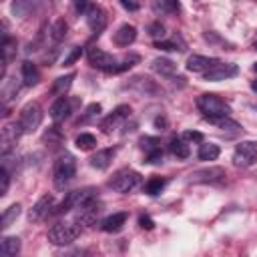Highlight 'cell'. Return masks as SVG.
Here are the masks:
<instances>
[{
	"mask_svg": "<svg viewBox=\"0 0 257 257\" xmlns=\"http://www.w3.org/2000/svg\"><path fill=\"white\" fill-rule=\"evenodd\" d=\"M76 175V161L72 155L64 153L56 159L54 163V169H52V183L58 191H62L64 187H68V183L74 179Z\"/></svg>",
	"mask_w": 257,
	"mask_h": 257,
	"instance_id": "1",
	"label": "cell"
},
{
	"mask_svg": "<svg viewBox=\"0 0 257 257\" xmlns=\"http://www.w3.org/2000/svg\"><path fill=\"white\" fill-rule=\"evenodd\" d=\"M197 108L203 112L205 118H215V116H229L231 114V106L217 94L213 92H205L197 98Z\"/></svg>",
	"mask_w": 257,
	"mask_h": 257,
	"instance_id": "2",
	"label": "cell"
},
{
	"mask_svg": "<svg viewBox=\"0 0 257 257\" xmlns=\"http://www.w3.org/2000/svg\"><path fill=\"white\" fill-rule=\"evenodd\" d=\"M80 235V227L74 223H56L48 229V241L52 245H70Z\"/></svg>",
	"mask_w": 257,
	"mask_h": 257,
	"instance_id": "3",
	"label": "cell"
},
{
	"mask_svg": "<svg viewBox=\"0 0 257 257\" xmlns=\"http://www.w3.org/2000/svg\"><path fill=\"white\" fill-rule=\"evenodd\" d=\"M94 193H96L94 189H78V191L66 193V197L62 199V203H60L58 207H54L52 215H62V213H66V211H72V209L84 205L86 201L94 199Z\"/></svg>",
	"mask_w": 257,
	"mask_h": 257,
	"instance_id": "4",
	"label": "cell"
},
{
	"mask_svg": "<svg viewBox=\"0 0 257 257\" xmlns=\"http://www.w3.org/2000/svg\"><path fill=\"white\" fill-rule=\"evenodd\" d=\"M139 183H141V175H139L137 171H133V169H120V171H116V173L112 175V179L108 181L110 189L116 191V193H128V191H133Z\"/></svg>",
	"mask_w": 257,
	"mask_h": 257,
	"instance_id": "5",
	"label": "cell"
},
{
	"mask_svg": "<svg viewBox=\"0 0 257 257\" xmlns=\"http://www.w3.org/2000/svg\"><path fill=\"white\" fill-rule=\"evenodd\" d=\"M20 126H22V133L28 135V133H34L40 122H42V108L38 102H28L22 110H20V118H18Z\"/></svg>",
	"mask_w": 257,
	"mask_h": 257,
	"instance_id": "6",
	"label": "cell"
},
{
	"mask_svg": "<svg viewBox=\"0 0 257 257\" xmlns=\"http://www.w3.org/2000/svg\"><path fill=\"white\" fill-rule=\"evenodd\" d=\"M257 161V143L253 141H241L233 151V163L235 167H251Z\"/></svg>",
	"mask_w": 257,
	"mask_h": 257,
	"instance_id": "7",
	"label": "cell"
},
{
	"mask_svg": "<svg viewBox=\"0 0 257 257\" xmlns=\"http://www.w3.org/2000/svg\"><path fill=\"white\" fill-rule=\"evenodd\" d=\"M239 66L233 62H217L213 68H209L207 72H203V80L207 82H219V80H227L237 76Z\"/></svg>",
	"mask_w": 257,
	"mask_h": 257,
	"instance_id": "8",
	"label": "cell"
},
{
	"mask_svg": "<svg viewBox=\"0 0 257 257\" xmlns=\"http://www.w3.org/2000/svg\"><path fill=\"white\" fill-rule=\"evenodd\" d=\"M84 18H86L88 28H90L94 34H100V32L106 28V22H108L104 8L98 6V4H90V6L86 8V12H84Z\"/></svg>",
	"mask_w": 257,
	"mask_h": 257,
	"instance_id": "9",
	"label": "cell"
},
{
	"mask_svg": "<svg viewBox=\"0 0 257 257\" xmlns=\"http://www.w3.org/2000/svg\"><path fill=\"white\" fill-rule=\"evenodd\" d=\"M100 211H102V205L96 199H90L84 205L76 207V221L80 225H94L98 215H100Z\"/></svg>",
	"mask_w": 257,
	"mask_h": 257,
	"instance_id": "10",
	"label": "cell"
},
{
	"mask_svg": "<svg viewBox=\"0 0 257 257\" xmlns=\"http://www.w3.org/2000/svg\"><path fill=\"white\" fill-rule=\"evenodd\" d=\"M131 106L128 104H118L102 122H100V128L104 131V133H112L114 128H118L120 124H124V120L131 116Z\"/></svg>",
	"mask_w": 257,
	"mask_h": 257,
	"instance_id": "11",
	"label": "cell"
},
{
	"mask_svg": "<svg viewBox=\"0 0 257 257\" xmlns=\"http://www.w3.org/2000/svg\"><path fill=\"white\" fill-rule=\"evenodd\" d=\"M86 58H88V64L90 66H94L98 70H104V72H108L112 68V64H116V58L112 54L100 50V48H88Z\"/></svg>",
	"mask_w": 257,
	"mask_h": 257,
	"instance_id": "12",
	"label": "cell"
},
{
	"mask_svg": "<svg viewBox=\"0 0 257 257\" xmlns=\"http://www.w3.org/2000/svg\"><path fill=\"white\" fill-rule=\"evenodd\" d=\"M223 179H225V169L221 167L199 169V171H193L189 177L191 183H221Z\"/></svg>",
	"mask_w": 257,
	"mask_h": 257,
	"instance_id": "13",
	"label": "cell"
},
{
	"mask_svg": "<svg viewBox=\"0 0 257 257\" xmlns=\"http://www.w3.org/2000/svg\"><path fill=\"white\" fill-rule=\"evenodd\" d=\"M52 211H54V199H52L50 195H44V197H40V199L32 205V209H30V213H28V219H30V221H42L44 217L52 215Z\"/></svg>",
	"mask_w": 257,
	"mask_h": 257,
	"instance_id": "14",
	"label": "cell"
},
{
	"mask_svg": "<svg viewBox=\"0 0 257 257\" xmlns=\"http://www.w3.org/2000/svg\"><path fill=\"white\" fill-rule=\"evenodd\" d=\"M219 60L213 56H203V54H191L187 58V70L189 72H207L209 68H213Z\"/></svg>",
	"mask_w": 257,
	"mask_h": 257,
	"instance_id": "15",
	"label": "cell"
},
{
	"mask_svg": "<svg viewBox=\"0 0 257 257\" xmlns=\"http://www.w3.org/2000/svg\"><path fill=\"white\" fill-rule=\"evenodd\" d=\"M50 118L54 120V122H62V120H66L68 116H70V112H72V104H70V100L62 94L60 98H56L54 102H52V106H50Z\"/></svg>",
	"mask_w": 257,
	"mask_h": 257,
	"instance_id": "16",
	"label": "cell"
},
{
	"mask_svg": "<svg viewBox=\"0 0 257 257\" xmlns=\"http://www.w3.org/2000/svg\"><path fill=\"white\" fill-rule=\"evenodd\" d=\"M40 4H42V0H12L10 2V12H12L14 18H26Z\"/></svg>",
	"mask_w": 257,
	"mask_h": 257,
	"instance_id": "17",
	"label": "cell"
},
{
	"mask_svg": "<svg viewBox=\"0 0 257 257\" xmlns=\"http://www.w3.org/2000/svg\"><path fill=\"white\" fill-rule=\"evenodd\" d=\"M20 135H24V133H22L20 122L6 124V126L2 128V139H0V143H2V153H4V155L10 151V147H12V145H16V141H18V137H20Z\"/></svg>",
	"mask_w": 257,
	"mask_h": 257,
	"instance_id": "18",
	"label": "cell"
},
{
	"mask_svg": "<svg viewBox=\"0 0 257 257\" xmlns=\"http://www.w3.org/2000/svg\"><path fill=\"white\" fill-rule=\"evenodd\" d=\"M126 219H128V213H124V211L112 213V215H108V217H104L100 221V229L106 231V233H116V231L122 229V225L126 223Z\"/></svg>",
	"mask_w": 257,
	"mask_h": 257,
	"instance_id": "19",
	"label": "cell"
},
{
	"mask_svg": "<svg viewBox=\"0 0 257 257\" xmlns=\"http://www.w3.org/2000/svg\"><path fill=\"white\" fill-rule=\"evenodd\" d=\"M137 40V28L133 26V24H122L116 32H114V36H112V42L116 44V46H128V44H133Z\"/></svg>",
	"mask_w": 257,
	"mask_h": 257,
	"instance_id": "20",
	"label": "cell"
},
{
	"mask_svg": "<svg viewBox=\"0 0 257 257\" xmlns=\"http://www.w3.org/2000/svg\"><path fill=\"white\" fill-rule=\"evenodd\" d=\"M20 74H22V82H24V86H34V84H38V80H40V72H38L36 64L30 62V60H24V62H22V66H20Z\"/></svg>",
	"mask_w": 257,
	"mask_h": 257,
	"instance_id": "21",
	"label": "cell"
},
{
	"mask_svg": "<svg viewBox=\"0 0 257 257\" xmlns=\"http://www.w3.org/2000/svg\"><path fill=\"white\" fill-rule=\"evenodd\" d=\"M112 157H114V149H100L90 157V167H94L98 171H104L110 165Z\"/></svg>",
	"mask_w": 257,
	"mask_h": 257,
	"instance_id": "22",
	"label": "cell"
},
{
	"mask_svg": "<svg viewBox=\"0 0 257 257\" xmlns=\"http://www.w3.org/2000/svg\"><path fill=\"white\" fill-rule=\"evenodd\" d=\"M151 68H153L155 72H159L161 76H171V74H175L177 64H175L171 58L161 56V58H155V60L151 62Z\"/></svg>",
	"mask_w": 257,
	"mask_h": 257,
	"instance_id": "23",
	"label": "cell"
},
{
	"mask_svg": "<svg viewBox=\"0 0 257 257\" xmlns=\"http://www.w3.org/2000/svg\"><path fill=\"white\" fill-rule=\"evenodd\" d=\"M209 122H213L217 128H221V131H231V133H237V131H241V124L237 122V120H233L231 116H215V118H207Z\"/></svg>",
	"mask_w": 257,
	"mask_h": 257,
	"instance_id": "24",
	"label": "cell"
},
{
	"mask_svg": "<svg viewBox=\"0 0 257 257\" xmlns=\"http://www.w3.org/2000/svg\"><path fill=\"white\" fill-rule=\"evenodd\" d=\"M18 251H20V239L18 237H4L0 241V255L10 257V255H16Z\"/></svg>",
	"mask_w": 257,
	"mask_h": 257,
	"instance_id": "25",
	"label": "cell"
},
{
	"mask_svg": "<svg viewBox=\"0 0 257 257\" xmlns=\"http://www.w3.org/2000/svg\"><path fill=\"white\" fill-rule=\"evenodd\" d=\"M155 48L169 50V52H183V50H185V44H183V40L175 34L171 40H157V42H155Z\"/></svg>",
	"mask_w": 257,
	"mask_h": 257,
	"instance_id": "26",
	"label": "cell"
},
{
	"mask_svg": "<svg viewBox=\"0 0 257 257\" xmlns=\"http://www.w3.org/2000/svg\"><path fill=\"white\" fill-rule=\"evenodd\" d=\"M169 151H171V155L177 157V159H187V157L191 155L189 145L185 143V139H173V141L169 143Z\"/></svg>",
	"mask_w": 257,
	"mask_h": 257,
	"instance_id": "27",
	"label": "cell"
},
{
	"mask_svg": "<svg viewBox=\"0 0 257 257\" xmlns=\"http://www.w3.org/2000/svg\"><path fill=\"white\" fill-rule=\"evenodd\" d=\"M20 209H22V207H20L18 203H12V205L2 213V217H0V227H2V229H8V227L18 219Z\"/></svg>",
	"mask_w": 257,
	"mask_h": 257,
	"instance_id": "28",
	"label": "cell"
},
{
	"mask_svg": "<svg viewBox=\"0 0 257 257\" xmlns=\"http://www.w3.org/2000/svg\"><path fill=\"white\" fill-rule=\"evenodd\" d=\"M219 147L215 145V143H201L199 145V159L201 161H215L217 157H219Z\"/></svg>",
	"mask_w": 257,
	"mask_h": 257,
	"instance_id": "29",
	"label": "cell"
},
{
	"mask_svg": "<svg viewBox=\"0 0 257 257\" xmlns=\"http://www.w3.org/2000/svg\"><path fill=\"white\" fill-rule=\"evenodd\" d=\"M165 185H167V179H163V177H151L145 183V193L151 195V197H155V195H159L165 189Z\"/></svg>",
	"mask_w": 257,
	"mask_h": 257,
	"instance_id": "30",
	"label": "cell"
},
{
	"mask_svg": "<svg viewBox=\"0 0 257 257\" xmlns=\"http://www.w3.org/2000/svg\"><path fill=\"white\" fill-rule=\"evenodd\" d=\"M153 10L161 14H171L179 10V0H153Z\"/></svg>",
	"mask_w": 257,
	"mask_h": 257,
	"instance_id": "31",
	"label": "cell"
},
{
	"mask_svg": "<svg viewBox=\"0 0 257 257\" xmlns=\"http://www.w3.org/2000/svg\"><path fill=\"white\" fill-rule=\"evenodd\" d=\"M74 145H76V149H80V151H90V149L96 147V137L90 135V133H80V135L74 139Z\"/></svg>",
	"mask_w": 257,
	"mask_h": 257,
	"instance_id": "32",
	"label": "cell"
},
{
	"mask_svg": "<svg viewBox=\"0 0 257 257\" xmlns=\"http://www.w3.org/2000/svg\"><path fill=\"white\" fill-rule=\"evenodd\" d=\"M14 54H16V40L10 38V36H4V40H2V60H4V66L12 60Z\"/></svg>",
	"mask_w": 257,
	"mask_h": 257,
	"instance_id": "33",
	"label": "cell"
},
{
	"mask_svg": "<svg viewBox=\"0 0 257 257\" xmlns=\"http://www.w3.org/2000/svg\"><path fill=\"white\" fill-rule=\"evenodd\" d=\"M66 32H68V24H66L62 18H58V20L50 26V38H52L54 42H60V40L66 36Z\"/></svg>",
	"mask_w": 257,
	"mask_h": 257,
	"instance_id": "34",
	"label": "cell"
},
{
	"mask_svg": "<svg viewBox=\"0 0 257 257\" xmlns=\"http://www.w3.org/2000/svg\"><path fill=\"white\" fill-rule=\"evenodd\" d=\"M72 80H74V74H72V72L66 74V76H58V78L54 80V84H52V92H56V94H64V92L70 88Z\"/></svg>",
	"mask_w": 257,
	"mask_h": 257,
	"instance_id": "35",
	"label": "cell"
},
{
	"mask_svg": "<svg viewBox=\"0 0 257 257\" xmlns=\"http://www.w3.org/2000/svg\"><path fill=\"white\" fill-rule=\"evenodd\" d=\"M100 110H102V106H100L98 102H92V104H88V106L84 108V114L78 118V124H80V122H82V124H86V122L94 120V118L100 114Z\"/></svg>",
	"mask_w": 257,
	"mask_h": 257,
	"instance_id": "36",
	"label": "cell"
},
{
	"mask_svg": "<svg viewBox=\"0 0 257 257\" xmlns=\"http://www.w3.org/2000/svg\"><path fill=\"white\" fill-rule=\"evenodd\" d=\"M139 145H141V149H143L147 155L161 149V141H159L157 137H141V139H139Z\"/></svg>",
	"mask_w": 257,
	"mask_h": 257,
	"instance_id": "37",
	"label": "cell"
},
{
	"mask_svg": "<svg viewBox=\"0 0 257 257\" xmlns=\"http://www.w3.org/2000/svg\"><path fill=\"white\" fill-rule=\"evenodd\" d=\"M18 92V82L16 80H6V84L2 86V100L8 102L12 96H16Z\"/></svg>",
	"mask_w": 257,
	"mask_h": 257,
	"instance_id": "38",
	"label": "cell"
},
{
	"mask_svg": "<svg viewBox=\"0 0 257 257\" xmlns=\"http://www.w3.org/2000/svg\"><path fill=\"white\" fill-rule=\"evenodd\" d=\"M149 34H151L153 38L161 40V38H165V26H163L161 22H153V24L149 26Z\"/></svg>",
	"mask_w": 257,
	"mask_h": 257,
	"instance_id": "39",
	"label": "cell"
},
{
	"mask_svg": "<svg viewBox=\"0 0 257 257\" xmlns=\"http://www.w3.org/2000/svg\"><path fill=\"white\" fill-rule=\"evenodd\" d=\"M80 56H82V48H80V46H74V48L70 50V54L64 58V62H62V64H64V66H70V64H74Z\"/></svg>",
	"mask_w": 257,
	"mask_h": 257,
	"instance_id": "40",
	"label": "cell"
},
{
	"mask_svg": "<svg viewBox=\"0 0 257 257\" xmlns=\"http://www.w3.org/2000/svg\"><path fill=\"white\" fill-rule=\"evenodd\" d=\"M0 179H2L0 195H6L8 193V185H10V173H8V167H4V165H2V171H0Z\"/></svg>",
	"mask_w": 257,
	"mask_h": 257,
	"instance_id": "41",
	"label": "cell"
},
{
	"mask_svg": "<svg viewBox=\"0 0 257 257\" xmlns=\"http://www.w3.org/2000/svg\"><path fill=\"white\" fill-rule=\"evenodd\" d=\"M70 2H72V8L76 14H84L86 8L90 6V0H70Z\"/></svg>",
	"mask_w": 257,
	"mask_h": 257,
	"instance_id": "42",
	"label": "cell"
},
{
	"mask_svg": "<svg viewBox=\"0 0 257 257\" xmlns=\"http://www.w3.org/2000/svg\"><path fill=\"white\" fill-rule=\"evenodd\" d=\"M139 225H141V229H147V231H151V229L155 227V221H153L149 215H141V217H139Z\"/></svg>",
	"mask_w": 257,
	"mask_h": 257,
	"instance_id": "43",
	"label": "cell"
},
{
	"mask_svg": "<svg viewBox=\"0 0 257 257\" xmlns=\"http://www.w3.org/2000/svg\"><path fill=\"white\" fill-rule=\"evenodd\" d=\"M183 139L185 141H197V143H201L203 141V135L199 131H185L183 133Z\"/></svg>",
	"mask_w": 257,
	"mask_h": 257,
	"instance_id": "44",
	"label": "cell"
},
{
	"mask_svg": "<svg viewBox=\"0 0 257 257\" xmlns=\"http://www.w3.org/2000/svg\"><path fill=\"white\" fill-rule=\"evenodd\" d=\"M118 2H120V6H122V8L131 10V12H135V10H139V8H141V2H139V0H118Z\"/></svg>",
	"mask_w": 257,
	"mask_h": 257,
	"instance_id": "45",
	"label": "cell"
},
{
	"mask_svg": "<svg viewBox=\"0 0 257 257\" xmlns=\"http://www.w3.org/2000/svg\"><path fill=\"white\" fill-rule=\"evenodd\" d=\"M161 161H163V151L159 149V151H155V153H149L145 163H151V165H153V163H161Z\"/></svg>",
	"mask_w": 257,
	"mask_h": 257,
	"instance_id": "46",
	"label": "cell"
},
{
	"mask_svg": "<svg viewBox=\"0 0 257 257\" xmlns=\"http://www.w3.org/2000/svg\"><path fill=\"white\" fill-rule=\"evenodd\" d=\"M54 139H56V141H60V139H62V137H60V133H58V128H56V126H52V128H50V131H48V133H46V135H44V141H48V143H52V141H54Z\"/></svg>",
	"mask_w": 257,
	"mask_h": 257,
	"instance_id": "47",
	"label": "cell"
},
{
	"mask_svg": "<svg viewBox=\"0 0 257 257\" xmlns=\"http://www.w3.org/2000/svg\"><path fill=\"white\" fill-rule=\"evenodd\" d=\"M155 126H157L159 131H163V128L167 126V118H165V116H157V118H155Z\"/></svg>",
	"mask_w": 257,
	"mask_h": 257,
	"instance_id": "48",
	"label": "cell"
},
{
	"mask_svg": "<svg viewBox=\"0 0 257 257\" xmlns=\"http://www.w3.org/2000/svg\"><path fill=\"white\" fill-rule=\"evenodd\" d=\"M251 88H253V90L257 92V80H253V82H251Z\"/></svg>",
	"mask_w": 257,
	"mask_h": 257,
	"instance_id": "49",
	"label": "cell"
},
{
	"mask_svg": "<svg viewBox=\"0 0 257 257\" xmlns=\"http://www.w3.org/2000/svg\"><path fill=\"white\" fill-rule=\"evenodd\" d=\"M253 70H255V72H257V62H255V64H253Z\"/></svg>",
	"mask_w": 257,
	"mask_h": 257,
	"instance_id": "50",
	"label": "cell"
},
{
	"mask_svg": "<svg viewBox=\"0 0 257 257\" xmlns=\"http://www.w3.org/2000/svg\"><path fill=\"white\" fill-rule=\"evenodd\" d=\"M253 48H255V50H257V40H255V44H253Z\"/></svg>",
	"mask_w": 257,
	"mask_h": 257,
	"instance_id": "51",
	"label": "cell"
}]
</instances>
